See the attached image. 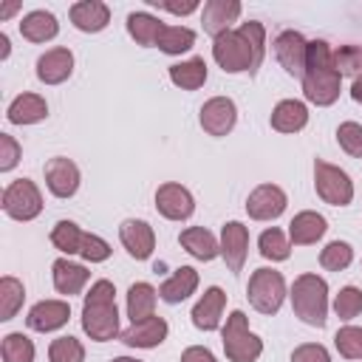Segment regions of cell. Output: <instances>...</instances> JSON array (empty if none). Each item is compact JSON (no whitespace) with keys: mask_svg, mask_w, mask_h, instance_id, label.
<instances>
[{"mask_svg":"<svg viewBox=\"0 0 362 362\" xmlns=\"http://www.w3.org/2000/svg\"><path fill=\"white\" fill-rule=\"evenodd\" d=\"M286 209V192L274 184H260L246 198V212L255 221H274Z\"/></svg>","mask_w":362,"mask_h":362,"instance_id":"9","label":"cell"},{"mask_svg":"<svg viewBox=\"0 0 362 362\" xmlns=\"http://www.w3.org/2000/svg\"><path fill=\"white\" fill-rule=\"evenodd\" d=\"M161 28H164V23H161L158 17H153V14H147V11H133V14H127V31H130V37H133L139 45H156Z\"/></svg>","mask_w":362,"mask_h":362,"instance_id":"31","label":"cell"},{"mask_svg":"<svg viewBox=\"0 0 362 362\" xmlns=\"http://www.w3.org/2000/svg\"><path fill=\"white\" fill-rule=\"evenodd\" d=\"M334 345L345 359H362V328H356V325L339 328L334 337Z\"/></svg>","mask_w":362,"mask_h":362,"instance_id":"40","label":"cell"},{"mask_svg":"<svg viewBox=\"0 0 362 362\" xmlns=\"http://www.w3.org/2000/svg\"><path fill=\"white\" fill-rule=\"evenodd\" d=\"M170 79L184 88V90H195L206 82V62L204 57H192L187 62H178V65H170Z\"/></svg>","mask_w":362,"mask_h":362,"instance_id":"30","label":"cell"},{"mask_svg":"<svg viewBox=\"0 0 362 362\" xmlns=\"http://www.w3.org/2000/svg\"><path fill=\"white\" fill-rule=\"evenodd\" d=\"M167 337V320L164 317H147L141 322H130V328L122 331V342L130 348H156Z\"/></svg>","mask_w":362,"mask_h":362,"instance_id":"17","label":"cell"},{"mask_svg":"<svg viewBox=\"0 0 362 362\" xmlns=\"http://www.w3.org/2000/svg\"><path fill=\"white\" fill-rule=\"evenodd\" d=\"M257 249H260V255H263L266 260H286V257L291 255V246H288L286 235H283L280 229H274V226L260 235Z\"/></svg>","mask_w":362,"mask_h":362,"instance_id":"36","label":"cell"},{"mask_svg":"<svg viewBox=\"0 0 362 362\" xmlns=\"http://www.w3.org/2000/svg\"><path fill=\"white\" fill-rule=\"evenodd\" d=\"M40 209H42V195H40V189H37L34 181L17 178V181H11L6 187V192H3V212L8 218H14V221H31V218L40 215Z\"/></svg>","mask_w":362,"mask_h":362,"instance_id":"7","label":"cell"},{"mask_svg":"<svg viewBox=\"0 0 362 362\" xmlns=\"http://www.w3.org/2000/svg\"><path fill=\"white\" fill-rule=\"evenodd\" d=\"M23 300H25L23 283H20L17 277H8V274H6V277L0 280V320H11V317L20 311Z\"/></svg>","mask_w":362,"mask_h":362,"instance_id":"34","label":"cell"},{"mask_svg":"<svg viewBox=\"0 0 362 362\" xmlns=\"http://www.w3.org/2000/svg\"><path fill=\"white\" fill-rule=\"evenodd\" d=\"M274 54L280 59V65L291 74V76H305V54H308V42L303 40L300 31H283L274 40Z\"/></svg>","mask_w":362,"mask_h":362,"instance_id":"12","label":"cell"},{"mask_svg":"<svg viewBox=\"0 0 362 362\" xmlns=\"http://www.w3.org/2000/svg\"><path fill=\"white\" fill-rule=\"evenodd\" d=\"M314 187H317V195L331 206H348L354 198V184L348 173L322 158L314 161Z\"/></svg>","mask_w":362,"mask_h":362,"instance_id":"5","label":"cell"},{"mask_svg":"<svg viewBox=\"0 0 362 362\" xmlns=\"http://www.w3.org/2000/svg\"><path fill=\"white\" fill-rule=\"evenodd\" d=\"M45 184L57 198H71L79 187V167L71 158L57 156L45 164Z\"/></svg>","mask_w":362,"mask_h":362,"instance_id":"13","label":"cell"},{"mask_svg":"<svg viewBox=\"0 0 362 362\" xmlns=\"http://www.w3.org/2000/svg\"><path fill=\"white\" fill-rule=\"evenodd\" d=\"M246 246H249V229L240 221H229L221 232V255L229 266V272H240L246 260Z\"/></svg>","mask_w":362,"mask_h":362,"instance_id":"16","label":"cell"},{"mask_svg":"<svg viewBox=\"0 0 362 362\" xmlns=\"http://www.w3.org/2000/svg\"><path fill=\"white\" fill-rule=\"evenodd\" d=\"M74 71V54L68 48H51L37 59V76L45 85H59Z\"/></svg>","mask_w":362,"mask_h":362,"instance_id":"18","label":"cell"},{"mask_svg":"<svg viewBox=\"0 0 362 362\" xmlns=\"http://www.w3.org/2000/svg\"><path fill=\"white\" fill-rule=\"evenodd\" d=\"M51 362H85V348L76 337H59L48 348Z\"/></svg>","mask_w":362,"mask_h":362,"instance_id":"38","label":"cell"},{"mask_svg":"<svg viewBox=\"0 0 362 362\" xmlns=\"http://www.w3.org/2000/svg\"><path fill=\"white\" fill-rule=\"evenodd\" d=\"M195 288H198V272H195L192 266H181V269H175V272L158 286V297H161L164 303H181V300H187Z\"/></svg>","mask_w":362,"mask_h":362,"instance_id":"23","label":"cell"},{"mask_svg":"<svg viewBox=\"0 0 362 362\" xmlns=\"http://www.w3.org/2000/svg\"><path fill=\"white\" fill-rule=\"evenodd\" d=\"M150 3H156L158 8H164V11H173V14H189V11H195L198 8V3L195 0H187V3H170V0H150Z\"/></svg>","mask_w":362,"mask_h":362,"instance_id":"47","label":"cell"},{"mask_svg":"<svg viewBox=\"0 0 362 362\" xmlns=\"http://www.w3.org/2000/svg\"><path fill=\"white\" fill-rule=\"evenodd\" d=\"M305 122H308V110L297 99H283L272 110V127L280 133H297L305 127Z\"/></svg>","mask_w":362,"mask_h":362,"instance_id":"26","label":"cell"},{"mask_svg":"<svg viewBox=\"0 0 362 362\" xmlns=\"http://www.w3.org/2000/svg\"><path fill=\"white\" fill-rule=\"evenodd\" d=\"M283 297H286V283H283V274L280 272H274V269H257L249 277V303L260 314H274L283 305Z\"/></svg>","mask_w":362,"mask_h":362,"instance_id":"6","label":"cell"},{"mask_svg":"<svg viewBox=\"0 0 362 362\" xmlns=\"http://www.w3.org/2000/svg\"><path fill=\"white\" fill-rule=\"evenodd\" d=\"M334 311L339 320H354L356 314H362V291L356 286L339 288V294L334 300Z\"/></svg>","mask_w":362,"mask_h":362,"instance_id":"41","label":"cell"},{"mask_svg":"<svg viewBox=\"0 0 362 362\" xmlns=\"http://www.w3.org/2000/svg\"><path fill=\"white\" fill-rule=\"evenodd\" d=\"M45 116H48V105L37 93H20L8 105V122L11 124H34V122H42Z\"/></svg>","mask_w":362,"mask_h":362,"instance_id":"25","label":"cell"},{"mask_svg":"<svg viewBox=\"0 0 362 362\" xmlns=\"http://www.w3.org/2000/svg\"><path fill=\"white\" fill-rule=\"evenodd\" d=\"M156 288L150 283H133L127 291V317L130 322H141L147 317H153L156 308Z\"/></svg>","mask_w":362,"mask_h":362,"instance_id":"29","label":"cell"},{"mask_svg":"<svg viewBox=\"0 0 362 362\" xmlns=\"http://www.w3.org/2000/svg\"><path fill=\"white\" fill-rule=\"evenodd\" d=\"M334 68L337 74H348V76H359L362 74V45H342L334 51Z\"/></svg>","mask_w":362,"mask_h":362,"instance_id":"39","label":"cell"},{"mask_svg":"<svg viewBox=\"0 0 362 362\" xmlns=\"http://www.w3.org/2000/svg\"><path fill=\"white\" fill-rule=\"evenodd\" d=\"M223 351L229 362H255L263 354V342L249 331L246 314L232 311L223 325Z\"/></svg>","mask_w":362,"mask_h":362,"instance_id":"4","label":"cell"},{"mask_svg":"<svg viewBox=\"0 0 362 362\" xmlns=\"http://www.w3.org/2000/svg\"><path fill=\"white\" fill-rule=\"evenodd\" d=\"M79 255H82L85 260H90V263H102V260L110 257V246H107V240H102V238H96V235H85Z\"/></svg>","mask_w":362,"mask_h":362,"instance_id":"43","label":"cell"},{"mask_svg":"<svg viewBox=\"0 0 362 362\" xmlns=\"http://www.w3.org/2000/svg\"><path fill=\"white\" fill-rule=\"evenodd\" d=\"M291 308L303 322L322 328L325 314H328V286H325V280L320 274H300L291 286Z\"/></svg>","mask_w":362,"mask_h":362,"instance_id":"3","label":"cell"},{"mask_svg":"<svg viewBox=\"0 0 362 362\" xmlns=\"http://www.w3.org/2000/svg\"><path fill=\"white\" fill-rule=\"evenodd\" d=\"M0 57H3V59L8 57V37H6V34H0Z\"/></svg>","mask_w":362,"mask_h":362,"instance_id":"50","label":"cell"},{"mask_svg":"<svg viewBox=\"0 0 362 362\" xmlns=\"http://www.w3.org/2000/svg\"><path fill=\"white\" fill-rule=\"evenodd\" d=\"M17 8H20V3H6V6L0 8V17H11Z\"/></svg>","mask_w":362,"mask_h":362,"instance_id":"49","label":"cell"},{"mask_svg":"<svg viewBox=\"0 0 362 362\" xmlns=\"http://www.w3.org/2000/svg\"><path fill=\"white\" fill-rule=\"evenodd\" d=\"M325 229H328L325 218L317 215V212H311V209H305V212H300V215L291 218L288 238H291L294 246H308V243H317L325 235Z\"/></svg>","mask_w":362,"mask_h":362,"instance_id":"22","label":"cell"},{"mask_svg":"<svg viewBox=\"0 0 362 362\" xmlns=\"http://www.w3.org/2000/svg\"><path fill=\"white\" fill-rule=\"evenodd\" d=\"M119 238H122V246L127 249V255L136 260H147L156 249V235L147 221H124L119 226Z\"/></svg>","mask_w":362,"mask_h":362,"instance_id":"14","label":"cell"},{"mask_svg":"<svg viewBox=\"0 0 362 362\" xmlns=\"http://www.w3.org/2000/svg\"><path fill=\"white\" fill-rule=\"evenodd\" d=\"M223 305H226V294L212 286L204 291V297L195 303L192 308V325L201 328V331H215L221 325V314H223Z\"/></svg>","mask_w":362,"mask_h":362,"instance_id":"19","label":"cell"},{"mask_svg":"<svg viewBox=\"0 0 362 362\" xmlns=\"http://www.w3.org/2000/svg\"><path fill=\"white\" fill-rule=\"evenodd\" d=\"M82 328L90 339L107 342L119 334V311H116V288L110 280H96L85 294L82 305Z\"/></svg>","mask_w":362,"mask_h":362,"instance_id":"2","label":"cell"},{"mask_svg":"<svg viewBox=\"0 0 362 362\" xmlns=\"http://www.w3.org/2000/svg\"><path fill=\"white\" fill-rule=\"evenodd\" d=\"M0 351H3V362H34V345L20 331L6 334Z\"/></svg>","mask_w":362,"mask_h":362,"instance_id":"35","label":"cell"},{"mask_svg":"<svg viewBox=\"0 0 362 362\" xmlns=\"http://www.w3.org/2000/svg\"><path fill=\"white\" fill-rule=\"evenodd\" d=\"M181 362H218L215 354L209 348H201V345H192L181 354Z\"/></svg>","mask_w":362,"mask_h":362,"instance_id":"46","label":"cell"},{"mask_svg":"<svg viewBox=\"0 0 362 362\" xmlns=\"http://www.w3.org/2000/svg\"><path fill=\"white\" fill-rule=\"evenodd\" d=\"M291 362H331V356H328V351H325L322 345H317V342H305V345L294 348Z\"/></svg>","mask_w":362,"mask_h":362,"instance_id":"45","label":"cell"},{"mask_svg":"<svg viewBox=\"0 0 362 362\" xmlns=\"http://www.w3.org/2000/svg\"><path fill=\"white\" fill-rule=\"evenodd\" d=\"M195 42V31L184 28V25H164L156 45L164 51V54H181V51H189Z\"/></svg>","mask_w":362,"mask_h":362,"instance_id":"33","label":"cell"},{"mask_svg":"<svg viewBox=\"0 0 362 362\" xmlns=\"http://www.w3.org/2000/svg\"><path fill=\"white\" fill-rule=\"evenodd\" d=\"M339 82L342 76L337 74V68H320V71H305L303 76V93L308 102L314 105H334L339 96Z\"/></svg>","mask_w":362,"mask_h":362,"instance_id":"8","label":"cell"},{"mask_svg":"<svg viewBox=\"0 0 362 362\" xmlns=\"http://www.w3.org/2000/svg\"><path fill=\"white\" fill-rule=\"evenodd\" d=\"M20 161V144L8 136V133H0V170H11L14 164Z\"/></svg>","mask_w":362,"mask_h":362,"instance_id":"44","label":"cell"},{"mask_svg":"<svg viewBox=\"0 0 362 362\" xmlns=\"http://www.w3.org/2000/svg\"><path fill=\"white\" fill-rule=\"evenodd\" d=\"M54 288L59 291V294H79L82 288H85V283H88V277H90V272L85 269V266H79V263H71V260H65V257H59V260H54Z\"/></svg>","mask_w":362,"mask_h":362,"instance_id":"24","label":"cell"},{"mask_svg":"<svg viewBox=\"0 0 362 362\" xmlns=\"http://www.w3.org/2000/svg\"><path fill=\"white\" fill-rule=\"evenodd\" d=\"M110 362H139V359H130V356H116V359H110Z\"/></svg>","mask_w":362,"mask_h":362,"instance_id":"51","label":"cell"},{"mask_svg":"<svg viewBox=\"0 0 362 362\" xmlns=\"http://www.w3.org/2000/svg\"><path fill=\"white\" fill-rule=\"evenodd\" d=\"M68 317H71V305H68L65 300H42V303H37V305L28 311L25 322H28L31 331L45 334V331L62 328V325L68 322Z\"/></svg>","mask_w":362,"mask_h":362,"instance_id":"15","label":"cell"},{"mask_svg":"<svg viewBox=\"0 0 362 362\" xmlns=\"http://www.w3.org/2000/svg\"><path fill=\"white\" fill-rule=\"evenodd\" d=\"M351 260H354V249H351L345 240H331V243L320 252V263H322V269H328V272H342V269L351 266Z\"/></svg>","mask_w":362,"mask_h":362,"instance_id":"37","label":"cell"},{"mask_svg":"<svg viewBox=\"0 0 362 362\" xmlns=\"http://www.w3.org/2000/svg\"><path fill=\"white\" fill-rule=\"evenodd\" d=\"M178 240H181V246H184L192 257H198V260H212V257L221 255V246H218L215 235H212L209 229H204V226H189V229H184Z\"/></svg>","mask_w":362,"mask_h":362,"instance_id":"27","label":"cell"},{"mask_svg":"<svg viewBox=\"0 0 362 362\" xmlns=\"http://www.w3.org/2000/svg\"><path fill=\"white\" fill-rule=\"evenodd\" d=\"M57 31H59L57 17H54L51 11H42V8L25 14L23 23H20V34H23L28 42H45V40H54Z\"/></svg>","mask_w":362,"mask_h":362,"instance_id":"28","label":"cell"},{"mask_svg":"<svg viewBox=\"0 0 362 362\" xmlns=\"http://www.w3.org/2000/svg\"><path fill=\"white\" fill-rule=\"evenodd\" d=\"M71 23L79 28V31H102L107 23H110V8L99 0H82V3H74L71 6Z\"/></svg>","mask_w":362,"mask_h":362,"instance_id":"21","label":"cell"},{"mask_svg":"<svg viewBox=\"0 0 362 362\" xmlns=\"http://www.w3.org/2000/svg\"><path fill=\"white\" fill-rule=\"evenodd\" d=\"M337 141H339V147H342L348 156L362 158V124H356V122H342V124L337 127Z\"/></svg>","mask_w":362,"mask_h":362,"instance_id":"42","label":"cell"},{"mask_svg":"<svg viewBox=\"0 0 362 362\" xmlns=\"http://www.w3.org/2000/svg\"><path fill=\"white\" fill-rule=\"evenodd\" d=\"M156 206H158V212H161L164 218H170V221H184V218L192 215L195 201H192L189 189H184V187L175 184V181H167V184H161V187L156 189Z\"/></svg>","mask_w":362,"mask_h":362,"instance_id":"11","label":"cell"},{"mask_svg":"<svg viewBox=\"0 0 362 362\" xmlns=\"http://www.w3.org/2000/svg\"><path fill=\"white\" fill-rule=\"evenodd\" d=\"M240 14V3L238 0H209L204 6V14H201V23H204V31L212 34V37H221L229 31V23H235Z\"/></svg>","mask_w":362,"mask_h":362,"instance_id":"20","label":"cell"},{"mask_svg":"<svg viewBox=\"0 0 362 362\" xmlns=\"http://www.w3.org/2000/svg\"><path fill=\"white\" fill-rule=\"evenodd\" d=\"M235 119H238V110L229 96H212L201 107V127L209 136H226L235 127Z\"/></svg>","mask_w":362,"mask_h":362,"instance_id":"10","label":"cell"},{"mask_svg":"<svg viewBox=\"0 0 362 362\" xmlns=\"http://www.w3.org/2000/svg\"><path fill=\"white\" fill-rule=\"evenodd\" d=\"M263 54H266V28L255 20L243 23L238 31L229 28L212 42L215 62L229 74H240V71L255 74L263 62Z\"/></svg>","mask_w":362,"mask_h":362,"instance_id":"1","label":"cell"},{"mask_svg":"<svg viewBox=\"0 0 362 362\" xmlns=\"http://www.w3.org/2000/svg\"><path fill=\"white\" fill-rule=\"evenodd\" d=\"M351 96H354V99L362 105V74L354 79V85H351Z\"/></svg>","mask_w":362,"mask_h":362,"instance_id":"48","label":"cell"},{"mask_svg":"<svg viewBox=\"0 0 362 362\" xmlns=\"http://www.w3.org/2000/svg\"><path fill=\"white\" fill-rule=\"evenodd\" d=\"M82 240H85V232L74 221H59L51 229V243L65 255H79L82 252Z\"/></svg>","mask_w":362,"mask_h":362,"instance_id":"32","label":"cell"}]
</instances>
